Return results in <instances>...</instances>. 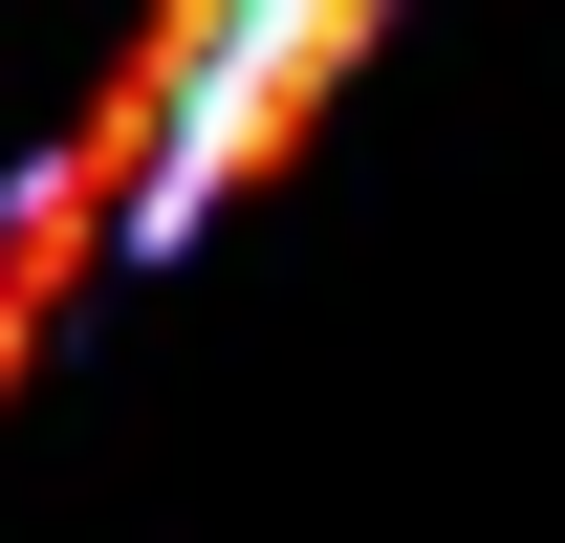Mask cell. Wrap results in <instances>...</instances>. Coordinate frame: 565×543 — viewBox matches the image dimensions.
Instances as JSON below:
<instances>
[{
	"label": "cell",
	"instance_id": "7a4b0ae2",
	"mask_svg": "<svg viewBox=\"0 0 565 543\" xmlns=\"http://www.w3.org/2000/svg\"><path fill=\"white\" fill-rule=\"evenodd\" d=\"M22 348H44V305H22V283H0V392H22Z\"/></svg>",
	"mask_w": 565,
	"mask_h": 543
},
{
	"label": "cell",
	"instance_id": "6da1fadb",
	"mask_svg": "<svg viewBox=\"0 0 565 543\" xmlns=\"http://www.w3.org/2000/svg\"><path fill=\"white\" fill-rule=\"evenodd\" d=\"M370 22H392V0H262V22L217 44V87H196V131H174V174H152V217H131V262H174L196 217H239V196L282 174V152L327 131V87L370 66Z\"/></svg>",
	"mask_w": 565,
	"mask_h": 543
}]
</instances>
